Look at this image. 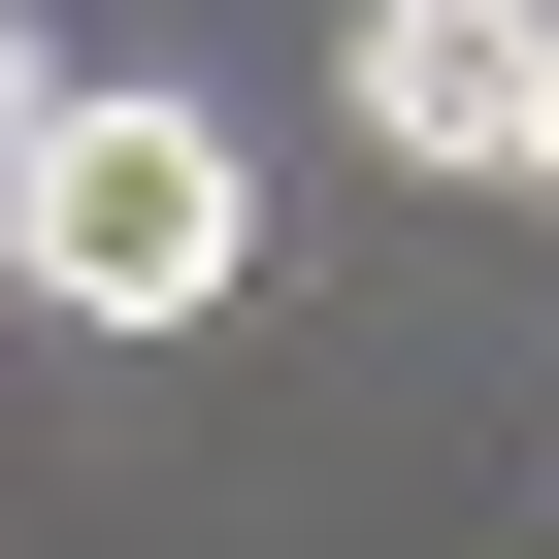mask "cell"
<instances>
[{"instance_id":"obj_1","label":"cell","mask_w":559,"mask_h":559,"mask_svg":"<svg viewBox=\"0 0 559 559\" xmlns=\"http://www.w3.org/2000/svg\"><path fill=\"white\" fill-rule=\"evenodd\" d=\"M230 263H263V132L230 99H165V67H67V132H34V263L0 297H67V330H230Z\"/></svg>"},{"instance_id":"obj_2","label":"cell","mask_w":559,"mask_h":559,"mask_svg":"<svg viewBox=\"0 0 559 559\" xmlns=\"http://www.w3.org/2000/svg\"><path fill=\"white\" fill-rule=\"evenodd\" d=\"M330 99H362V165L526 198V132H559V0H362V34H330Z\"/></svg>"},{"instance_id":"obj_3","label":"cell","mask_w":559,"mask_h":559,"mask_svg":"<svg viewBox=\"0 0 559 559\" xmlns=\"http://www.w3.org/2000/svg\"><path fill=\"white\" fill-rule=\"evenodd\" d=\"M34 132H67V34L0 0V263H34Z\"/></svg>"},{"instance_id":"obj_4","label":"cell","mask_w":559,"mask_h":559,"mask_svg":"<svg viewBox=\"0 0 559 559\" xmlns=\"http://www.w3.org/2000/svg\"><path fill=\"white\" fill-rule=\"evenodd\" d=\"M526 198H559V132H526Z\"/></svg>"}]
</instances>
